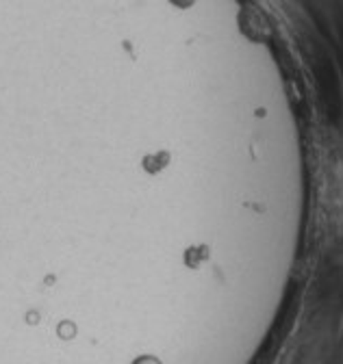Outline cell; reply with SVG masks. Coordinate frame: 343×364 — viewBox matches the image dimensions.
I'll use <instances>...</instances> for the list:
<instances>
[{
  "instance_id": "obj_1",
  "label": "cell",
  "mask_w": 343,
  "mask_h": 364,
  "mask_svg": "<svg viewBox=\"0 0 343 364\" xmlns=\"http://www.w3.org/2000/svg\"><path fill=\"white\" fill-rule=\"evenodd\" d=\"M133 364H161L157 358H152V355H139Z\"/></svg>"
}]
</instances>
